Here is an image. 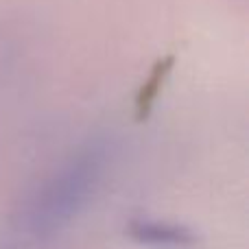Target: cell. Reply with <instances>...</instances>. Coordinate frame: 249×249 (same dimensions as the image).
<instances>
[{
  "mask_svg": "<svg viewBox=\"0 0 249 249\" xmlns=\"http://www.w3.org/2000/svg\"><path fill=\"white\" fill-rule=\"evenodd\" d=\"M133 236L138 241L155 243V245H186L190 243V234H186L179 228H171V225H136Z\"/></svg>",
  "mask_w": 249,
  "mask_h": 249,
  "instance_id": "cell-1",
  "label": "cell"
},
{
  "mask_svg": "<svg viewBox=\"0 0 249 249\" xmlns=\"http://www.w3.org/2000/svg\"><path fill=\"white\" fill-rule=\"evenodd\" d=\"M168 66H171L168 59L164 61V64H158V68L153 70V77H151L149 81H146V86L142 88L140 96H138V112L140 114L149 112L151 103L155 101V96H158V92H160V86H162V81H164V74H166Z\"/></svg>",
  "mask_w": 249,
  "mask_h": 249,
  "instance_id": "cell-2",
  "label": "cell"
}]
</instances>
